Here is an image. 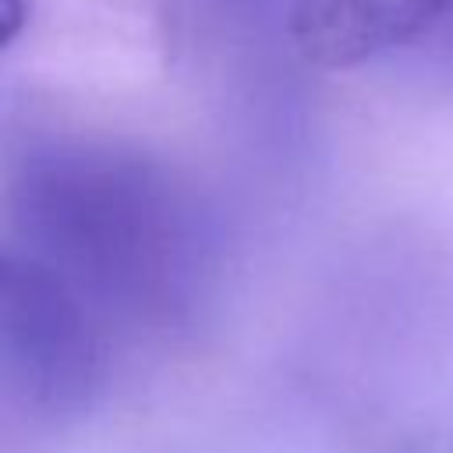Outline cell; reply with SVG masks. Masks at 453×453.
Returning a JSON list of instances; mask_svg holds the SVG:
<instances>
[{"label": "cell", "mask_w": 453, "mask_h": 453, "mask_svg": "<svg viewBox=\"0 0 453 453\" xmlns=\"http://www.w3.org/2000/svg\"><path fill=\"white\" fill-rule=\"evenodd\" d=\"M0 372L7 400L42 421L88 411L110 375L106 319L14 248L0 258Z\"/></svg>", "instance_id": "2"}, {"label": "cell", "mask_w": 453, "mask_h": 453, "mask_svg": "<svg viewBox=\"0 0 453 453\" xmlns=\"http://www.w3.org/2000/svg\"><path fill=\"white\" fill-rule=\"evenodd\" d=\"M425 64L432 74L453 81V4L442 14V21L432 28V35L425 39Z\"/></svg>", "instance_id": "4"}, {"label": "cell", "mask_w": 453, "mask_h": 453, "mask_svg": "<svg viewBox=\"0 0 453 453\" xmlns=\"http://www.w3.org/2000/svg\"><path fill=\"white\" fill-rule=\"evenodd\" d=\"M7 241L106 319L180 329L212 297L223 230L170 163L117 138L42 134L7 170Z\"/></svg>", "instance_id": "1"}, {"label": "cell", "mask_w": 453, "mask_h": 453, "mask_svg": "<svg viewBox=\"0 0 453 453\" xmlns=\"http://www.w3.org/2000/svg\"><path fill=\"white\" fill-rule=\"evenodd\" d=\"M301 57L319 67H354L425 42L453 0H283Z\"/></svg>", "instance_id": "3"}]
</instances>
